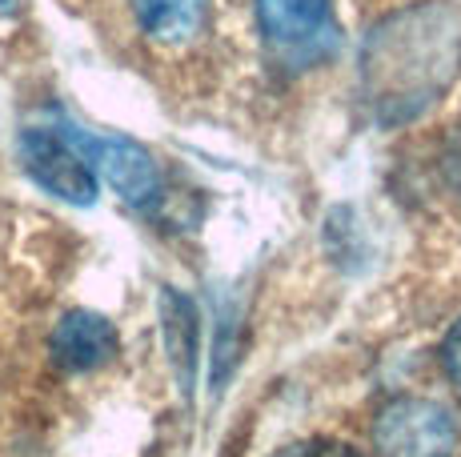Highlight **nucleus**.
Here are the masks:
<instances>
[{
  "label": "nucleus",
  "instance_id": "5",
  "mask_svg": "<svg viewBox=\"0 0 461 457\" xmlns=\"http://www.w3.org/2000/svg\"><path fill=\"white\" fill-rule=\"evenodd\" d=\"M257 16L269 40L277 45H305L321 37L330 24V0H257Z\"/></svg>",
  "mask_w": 461,
  "mask_h": 457
},
{
  "label": "nucleus",
  "instance_id": "6",
  "mask_svg": "<svg viewBox=\"0 0 461 457\" xmlns=\"http://www.w3.org/2000/svg\"><path fill=\"white\" fill-rule=\"evenodd\" d=\"M209 0H132L137 24L157 45H185L205 24Z\"/></svg>",
  "mask_w": 461,
  "mask_h": 457
},
{
  "label": "nucleus",
  "instance_id": "4",
  "mask_svg": "<svg viewBox=\"0 0 461 457\" xmlns=\"http://www.w3.org/2000/svg\"><path fill=\"white\" fill-rule=\"evenodd\" d=\"M117 329L101 318V313L88 309H73L60 318V325L52 329V362L60 369H73V373H85V369H96L104 362L117 357Z\"/></svg>",
  "mask_w": 461,
  "mask_h": 457
},
{
  "label": "nucleus",
  "instance_id": "8",
  "mask_svg": "<svg viewBox=\"0 0 461 457\" xmlns=\"http://www.w3.org/2000/svg\"><path fill=\"white\" fill-rule=\"evenodd\" d=\"M441 365H446L449 381L461 385V318H457L454 325H449L446 341H441Z\"/></svg>",
  "mask_w": 461,
  "mask_h": 457
},
{
  "label": "nucleus",
  "instance_id": "2",
  "mask_svg": "<svg viewBox=\"0 0 461 457\" xmlns=\"http://www.w3.org/2000/svg\"><path fill=\"white\" fill-rule=\"evenodd\" d=\"M21 161L29 177L49 189L52 197L68 201V205H93L96 201V169L88 157L77 148L68 133H52V129H24L21 133Z\"/></svg>",
  "mask_w": 461,
  "mask_h": 457
},
{
  "label": "nucleus",
  "instance_id": "1",
  "mask_svg": "<svg viewBox=\"0 0 461 457\" xmlns=\"http://www.w3.org/2000/svg\"><path fill=\"white\" fill-rule=\"evenodd\" d=\"M377 457H454L457 429L454 417L425 398H393L374 417Z\"/></svg>",
  "mask_w": 461,
  "mask_h": 457
},
{
  "label": "nucleus",
  "instance_id": "9",
  "mask_svg": "<svg viewBox=\"0 0 461 457\" xmlns=\"http://www.w3.org/2000/svg\"><path fill=\"white\" fill-rule=\"evenodd\" d=\"M5 4H8V0H0V8H5Z\"/></svg>",
  "mask_w": 461,
  "mask_h": 457
},
{
  "label": "nucleus",
  "instance_id": "7",
  "mask_svg": "<svg viewBox=\"0 0 461 457\" xmlns=\"http://www.w3.org/2000/svg\"><path fill=\"white\" fill-rule=\"evenodd\" d=\"M277 457H361L353 445L345 442H330V437H313V442H297V445H285Z\"/></svg>",
  "mask_w": 461,
  "mask_h": 457
},
{
  "label": "nucleus",
  "instance_id": "3",
  "mask_svg": "<svg viewBox=\"0 0 461 457\" xmlns=\"http://www.w3.org/2000/svg\"><path fill=\"white\" fill-rule=\"evenodd\" d=\"M73 137V133H68ZM77 148L88 157V165L101 169V177L129 201V205H153L161 197V169L153 153L125 137H73Z\"/></svg>",
  "mask_w": 461,
  "mask_h": 457
}]
</instances>
